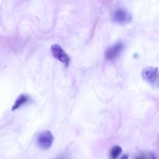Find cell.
<instances>
[{"instance_id":"1","label":"cell","mask_w":159,"mask_h":159,"mask_svg":"<svg viewBox=\"0 0 159 159\" xmlns=\"http://www.w3.org/2000/svg\"><path fill=\"white\" fill-rule=\"evenodd\" d=\"M141 75L147 83L153 87L159 88V68L147 66L142 70Z\"/></svg>"},{"instance_id":"2","label":"cell","mask_w":159,"mask_h":159,"mask_svg":"<svg viewBox=\"0 0 159 159\" xmlns=\"http://www.w3.org/2000/svg\"><path fill=\"white\" fill-rule=\"evenodd\" d=\"M111 19L115 23L124 25L131 21L132 15L125 9L117 8L113 12Z\"/></svg>"},{"instance_id":"3","label":"cell","mask_w":159,"mask_h":159,"mask_svg":"<svg viewBox=\"0 0 159 159\" xmlns=\"http://www.w3.org/2000/svg\"><path fill=\"white\" fill-rule=\"evenodd\" d=\"M54 137L48 130H44L40 132L37 138V144L40 148L47 150L49 148L53 142Z\"/></svg>"},{"instance_id":"4","label":"cell","mask_w":159,"mask_h":159,"mask_svg":"<svg viewBox=\"0 0 159 159\" xmlns=\"http://www.w3.org/2000/svg\"><path fill=\"white\" fill-rule=\"evenodd\" d=\"M51 52L55 58L68 66L70 62V58L59 45H53L51 47Z\"/></svg>"},{"instance_id":"5","label":"cell","mask_w":159,"mask_h":159,"mask_svg":"<svg viewBox=\"0 0 159 159\" xmlns=\"http://www.w3.org/2000/svg\"><path fill=\"white\" fill-rule=\"evenodd\" d=\"M124 48V45L122 42H117L114 44L106 51L105 55L106 59L109 60H112L117 58L123 51Z\"/></svg>"},{"instance_id":"6","label":"cell","mask_w":159,"mask_h":159,"mask_svg":"<svg viewBox=\"0 0 159 159\" xmlns=\"http://www.w3.org/2000/svg\"><path fill=\"white\" fill-rule=\"evenodd\" d=\"M29 101V98L28 96L24 94H20L16 100L14 104L12 107V111H14L15 109L19 108L20 106H22V105L27 102Z\"/></svg>"},{"instance_id":"7","label":"cell","mask_w":159,"mask_h":159,"mask_svg":"<svg viewBox=\"0 0 159 159\" xmlns=\"http://www.w3.org/2000/svg\"><path fill=\"white\" fill-rule=\"evenodd\" d=\"M122 153V148L120 146L116 145L111 148L109 152V156L111 159H117Z\"/></svg>"},{"instance_id":"8","label":"cell","mask_w":159,"mask_h":159,"mask_svg":"<svg viewBox=\"0 0 159 159\" xmlns=\"http://www.w3.org/2000/svg\"><path fill=\"white\" fill-rule=\"evenodd\" d=\"M120 159H128V155H124L120 158Z\"/></svg>"},{"instance_id":"9","label":"cell","mask_w":159,"mask_h":159,"mask_svg":"<svg viewBox=\"0 0 159 159\" xmlns=\"http://www.w3.org/2000/svg\"><path fill=\"white\" fill-rule=\"evenodd\" d=\"M135 159H139V158H135Z\"/></svg>"},{"instance_id":"10","label":"cell","mask_w":159,"mask_h":159,"mask_svg":"<svg viewBox=\"0 0 159 159\" xmlns=\"http://www.w3.org/2000/svg\"><path fill=\"white\" fill-rule=\"evenodd\" d=\"M153 159H155V158H153Z\"/></svg>"},{"instance_id":"11","label":"cell","mask_w":159,"mask_h":159,"mask_svg":"<svg viewBox=\"0 0 159 159\" xmlns=\"http://www.w3.org/2000/svg\"><path fill=\"white\" fill-rule=\"evenodd\" d=\"M60 159H61V158H60Z\"/></svg>"}]
</instances>
